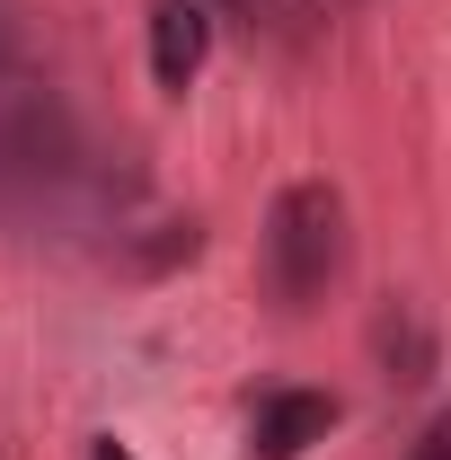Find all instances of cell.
<instances>
[{
    "label": "cell",
    "mask_w": 451,
    "mask_h": 460,
    "mask_svg": "<svg viewBox=\"0 0 451 460\" xmlns=\"http://www.w3.org/2000/svg\"><path fill=\"white\" fill-rule=\"evenodd\" d=\"M337 257H345V204H337V186H283L275 230H266L275 292L292 301V310H310L319 292L337 284Z\"/></svg>",
    "instance_id": "6da1fadb"
},
{
    "label": "cell",
    "mask_w": 451,
    "mask_h": 460,
    "mask_svg": "<svg viewBox=\"0 0 451 460\" xmlns=\"http://www.w3.org/2000/svg\"><path fill=\"white\" fill-rule=\"evenodd\" d=\"M407 460H451V416H434V425L416 434V452H407Z\"/></svg>",
    "instance_id": "277c9868"
},
{
    "label": "cell",
    "mask_w": 451,
    "mask_h": 460,
    "mask_svg": "<svg viewBox=\"0 0 451 460\" xmlns=\"http://www.w3.org/2000/svg\"><path fill=\"white\" fill-rule=\"evenodd\" d=\"M89 460H133V452H124V443H98V452H89Z\"/></svg>",
    "instance_id": "5b68a950"
},
{
    "label": "cell",
    "mask_w": 451,
    "mask_h": 460,
    "mask_svg": "<svg viewBox=\"0 0 451 460\" xmlns=\"http://www.w3.org/2000/svg\"><path fill=\"white\" fill-rule=\"evenodd\" d=\"M0 45H9V36H0Z\"/></svg>",
    "instance_id": "8992f818"
},
{
    "label": "cell",
    "mask_w": 451,
    "mask_h": 460,
    "mask_svg": "<svg viewBox=\"0 0 451 460\" xmlns=\"http://www.w3.org/2000/svg\"><path fill=\"white\" fill-rule=\"evenodd\" d=\"M204 45H213V18L195 0H160L151 9V80L160 89H186L204 71Z\"/></svg>",
    "instance_id": "3957f363"
},
{
    "label": "cell",
    "mask_w": 451,
    "mask_h": 460,
    "mask_svg": "<svg viewBox=\"0 0 451 460\" xmlns=\"http://www.w3.org/2000/svg\"><path fill=\"white\" fill-rule=\"evenodd\" d=\"M337 434V399L328 390H275L257 399V425H248V452L257 460H301L310 443Z\"/></svg>",
    "instance_id": "7a4b0ae2"
}]
</instances>
